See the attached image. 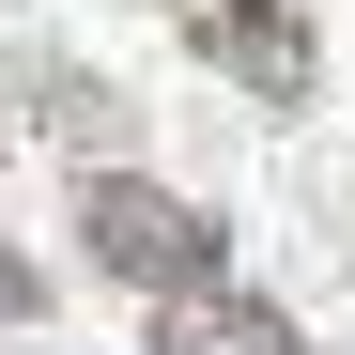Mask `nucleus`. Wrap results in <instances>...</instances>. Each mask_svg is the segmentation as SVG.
<instances>
[{
    "label": "nucleus",
    "mask_w": 355,
    "mask_h": 355,
    "mask_svg": "<svg viewBox=\"0 0 355 355\" xmlns=\"http://www.w3.org/2000/svg\"><path fill=\"white\" fill-rule=\"evenodd\" d=\"M78 248L124 293H201L216 278V216L170 201V186H139V170H93V186H78Z\"/></svg>",
    "instance_id": "1"
},
{
    "label": "nucleus",
    "mask_w": 355,
    "mask_h": 355,
    "mask_svg": "<svg viewBox=\"0 0 355 355\" xmlns=\"http://www.w3.org/2000/svg\"><path fill=\"white\" fill-rule=\"evenodd\" d=\"M170 31H186L232 93H263V108H309V78H324L309 0H170Z\"/></svg>",
    "instance_id": "2"
},
{
    "label": "nucleus",
    "mask_w": 355,
    "mask_h": 355,
    "mask_svg": "<svg viewBox=\"0 0 355 355\" xmlns=\"http://www.w3.org/2000/svg\"><path fill=\"white\" fill-rule=\"evenodd\" d=\"M155 355H309V340H293L278 309H248V293H155Z\"/></svg>",
    "instance_id": "3"
},
{
    "label": "nucleus",
    "mask_w": 355,
    "mask_h": 355,
    "mask_svg": "<svg viewBox=\"0 0 355 355\" xmlns=\"http://www.w3.org/2000/svg\"><path fill=\"white\" fill-rule=\"evenodd\" d=\"M31 309H46V278H31L16 248H0V324H31Z\"/></svg>",
    "instance_id": "4"
}]
</instances>
